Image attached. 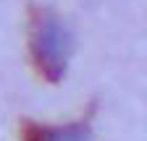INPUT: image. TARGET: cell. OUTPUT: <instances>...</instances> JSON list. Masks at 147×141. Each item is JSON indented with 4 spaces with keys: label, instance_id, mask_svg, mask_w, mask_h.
<instances>
[{
    "label": "cell",
    "instance_id": "6da1fadb",
    "mask_svg": "<svg viewBox=\"0 0 147 141\" xmlns=\"http://www.w3.org/2000/svg\"><path fill=\"white\" fill-rule=\"evenodd\" d=\"M29 58L45 81H61L68 68L71 37L50 8L34 5L29 11Z\"/></svg>",
    "mask_w": 147,
    "mask_h": 141
},
{
    "label": "cell",
    "instance_id": "7a4b0ae2",
    "mask_svg": "<svg viewBox=\"0 0 147 141\" xmlns=\"http://www.w3.org/2000/svg\"><path fill=\"white\" fill-rule=\"evenodd\" d=\"M21 141H92L89 115L68 123V126H42V123H24Z\"/></svg>",
    "mask_w": 147,
    "mask_h": 141
}]
</instances>
